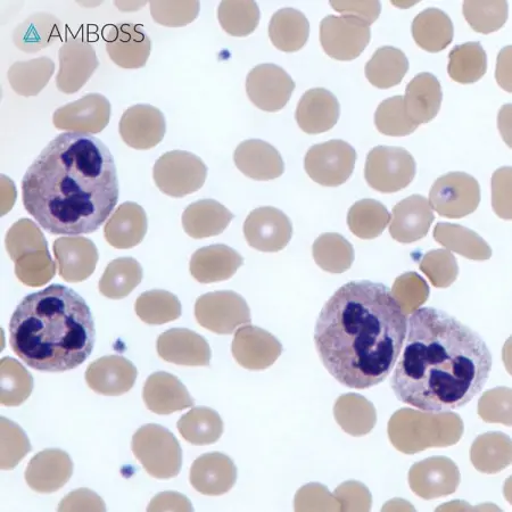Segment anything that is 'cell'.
Segmentation results:
<instances>
[{"label":"cell","instance_id":"cell-39","mask_svg":"<svg viewBox=\"0 0 512 512\" xmlns=\"http://www.w3.org/2000/svg\"><path fill=\"white\" fill-rule=\"evenodd\" d=\"M434 238L437 243L468 259L487 260L492 255L489 244L480 235L460 225L439 224L434 229Z\"/></svg>","mask_w":512,"mask_h":512},{"label":"cell","instance_id":"cell-16","mask_svg":"<svg viewBox=\"0 0 512 512\" xmlns=\"http://www.w3.org/2000/svg\"><path fill=\"white\" fill-rule=\"evenodd\" d=\"M104 40L107 54L119 68H144L150 59L152 41L139 24H113L105 29Z\"/></svg>","mask_w":512,"mask_h":512},{"label":"cell","instance_id":"cell-21","mask_svg":"<svg viewBox=\"0 0 512 512\" xmlns=\"http://www.w3.org/2000/svg\"><path fill=\"white\" fill-rule=\"evenodd\" d=\"M158 353L164 361L187 367H208L212 357L208 341L183 328L163 333L158 340Z\"/></svg>","mask_w":512,"mask_h":512},{"label":"cell","instance_id":"cell-48","mask_svg":"<svg viewBox=\"0 0 512 512\" xmlns=\"http://www.w3.org/2000/svg\"><path fill=\"white\" fill-rule=\"evenodd\" d=\"M14 263L16 277L29 287L43 286L56 274V264L48 250L23 254Z\"/></svg>","mask_w":512,"mask_h":512},{"label":"cell","instance_id":"cell-40","mask_svg":"<svg viewBox=\"0 0 512 512\" xmlns=\"http://www.w3.org/2000/svg\"><path fill=\"white\" fill-rule=\"evenodd\" d=\"M449 59V76L458 84H475L487 71V56L480 43H466L454 47Z\"/></svg>","mask_w":512,"mask_h":512},{"label":"cell","instance_id":"cell-1","mask_svg":"<svg viewBox=\"0 0 512 512\" xmlns=\"http://www.w3.org/2000/svg\"><path fill=\"white\" fill-rule=\"evenodd\" d=\"M401 352L392 391L399 401L432 415L467 406L483 391L493 367L483 338L435 308L412 313Z\"/></svg>","mask_w":512,"mask_h":512},{"label":"cell","instance_id":"cell-32","mask_svg":"<svg viewBox=\"0 0 512 512\" xmlns=\"http://www.w3.org/2000/svg\"><path fill=\"white\" fill-rule=\"evenodd\" d=\"M62 21L57 16L39 12L29 16L13 32V41L20 51L35 54L53 45L61 37Z\"/></svg>","mask_w":512,"mask_h":512},{"label":"cell","instance_id":"cell-5","mask_svg":"<svg viewBox=\"0 0 512 512\" xmlns=\"http://www.w3.org/2000/svg\"><path fill=\"white\" fill-rule=\"evenodd\" d=\"M131 449L148 474L159 480L179 475L183 466V451L169 429L148 424L132 437Z\"/></svg>","mask_w":512,"mask_h":512},{"label":"cell","instance_id":"cell-57","mask_svg":"<svg viewBox=\"0 0 512 512\" xmlns=\"http://www.w3.org/2000/svg\"><path fill=\"white\" fill-rule=\"evenodd\" d=\"M497 80L499 85L511 93V47L508 46L500 52L497 66Z\"/></svg>","mask_w":512,"mask_h":512},{"label":"cell","instance_id":"cell-54","mask_svg":"<svg viewBox=\"0 0 512 512\" xmlns=\"http://www.w3.org/2000/svg\"><path fill=\"white\" fill-rule=\"evenodd\" d=\"M59 511H106L104 500L89 489H79L65 497Z\"/></svg>","mask_w":512,"mask_h":512},{"label":"cell","instance_id":"cell-18","mask_svg":"<svg viewBox=\"0 0 512 512\" xmlns=\"http://www.w3.org/2000/svg\"><path fill=\"white\" fill-rule=\"evenodd\" d=\"M231 352L239 366L250 370L266 369L282 354L275 336L251 325L236 330Z\"/></svg>","mask_w":512,"mask_h":512},{"label":"cell","instance_id":"cell-41","mask_svg":"<svg viewBox=\"0 0 512 512\" xmlns=\"http://www.w3.org/2000/svg\"><path fill=\"white\" fill-rule=\"evenodd\" d=\"M313 258L325 271L342 274L352 266L354 249L348 239L340 234H322L313 244Z\"/></svg>","mask_w":512,"mask_h":512},{"label":"cell","instance_id":"cell-20","mask_svg":"<svg viewBox=\"0 0 512 512\" xmlns=\"http://www.w3.org/2000/svg\"><path fill=\"white\" fill-rule=\"evenodd\" d=\"M59 274L65 282L81 283L94 274L98 262L96 245L85 237H61L54 242Z\"/></svg>","mask_w":512,"mask_h":512},{"label":"cell","instance_id":"cell-22","mask_svg":"<svg viewBox=\"0 0 512 512\" xmlns=\"http://www.w3.org/2000/svg\"><path fill=\"white\" fill-rule=\"evenodd\" d=\"M137 376L134 363L120 355H107L89 365L86 382L98 394L119 396L134 387Z\"/></svg>","mask_w":512,"mask_h":512},{"label":"cell","instance_id":"cell-44","mask_svg":"<svg viewBox=\"0 0 512 512\" xmlns=\"http://www.w3.org/2000/svg\"><path fill=\"white\" fill-rule=\"evenodd\" d=\"M218 19L228 35L247 37L259 26V5L255 2H222L218 8Z\"/></svg>","mask_w":512,"mask_h":512},{"label":"cell","instance_id":"cell-25","mask_svg":"<svg viewBox=\"0 0 512 512\" xmlns=\"http://www.w3.org/2000/svg\"><path fill=\"white\" fill-rule=\"evenodd\" d=\"M189 480L197 492L217 497L233 489L237 468L224 453H206L194 461Z\"/></svg>","mask_w":512,"mask_h":512},{"label":"cell","instance_id":"cell-10","mask_svg":"<svg viewBox=\"0 0 512 512\" xmlns=\"http://www.w3.org/2000/svg\"><path fill=\"white\" fill-rule=\"evenodd\" d=\"M195 317L202 327L219 335H230L249 325L251 312L241 295L231 291L213 292L198 297Z\"/></svg>","mask_w":512,"mask_h":512},{"label":"cell","instance_id":"cell-47","mask_svg":"<svg viewBox=\"0 0 512 512\" xmlns=\"http://www.w3.org/2000/svg\"><path fill=\"white\" fill-rule=\"evenodd\" d=\"M464 16L476 32L489 33L500 30L508 20L509 6L505 0L497 2H465Z\"/></svg>","mask_w":512,"mask_h":512},{"label":"cell","instance_id":"cell-34","mask_svg":"<svg viewBox=\"0 0 512 512\" xmlns=\"http://www.w3.org/2000/svg\"><path fill=\"white\" fill-rule=\"evenodd\" d=\"M416 44L429 53L444 51L453 40L454 29L450 16L439 8H427L412 22Z\"/></svg>","mask_w":512,"mask_h":512},{"label":"cell","instance_id":"cell-27","mask_svg":"<svg viewBox=\"0 0 512 512\" xmlns=\"http://www.w3.org/2000/svg\"><path fill=\"white\" fill-rule=\"evenodd\" d=\"M241 254L227 245H211L197 250L191 260V274L201 284L224 282L243 266Z\"/></svg>","mask_w":512,"mask_h":512},{"label":"cell","instance_id":"cell-11","mask_svg":"<svg viewBox=\"0 0 512 512\" xmlns=\"http://www.w3.org/2000/svg\"><path fill=\"white\" fill-rule=\"evenodd\" d=\"M370 27L354 16L328 15L320 23V43L325 53L337 61H352L365 51Z\"/></svg>","mask_w":512,"mask_h":512},{"label":"cell","instance_id":"cell-19","mask_svg":"<svg viewBox=\"0 0 512 512\" xmlns=\"http://www.w3.org/2000/svg\"><path fill=\"white\" fill-rule=\"evenodd\" d=\"M434 220V210L427 198L412 195L394 206L390 234L396 242L415 243L427 236Z\"/></svg>","mask_w":512,"mask_h":512},{"label":"cell","instance_id":"cell-6","mask_svg":"<svg viewBox=\"0 0 512 512\" xmlns=\"http://www.w3.org/2000/svg\"><path fill=\"white\" fill-rule=\"evenodd\" d=\"M416 171L414 156L404 148L377 146L367 156L365 178L375 191L393 194L407 188Z\"/></svg>","mask_w":512,"mask_h":512},{"label":"cell","instance_id":"cell-3","mask_svg":"<svg viewBox=\"0 0 512 512\" xmlns=\"http://www.w3.org/2000/svg\"><path fill=\"white\" fill-rule=\"evenodd\" d=\"M408 319L391 288L361 280L345 284L320 311L315 345L338 383L367 390L391 375L406 341Z\"/></svg>","mask_w":512,"mask_h":512},{"label":"cell","instance_id":"cell-4","mask_svg":"<svg viewBox=\"0 0 512 512\" xmlns=\"http://www.w3.org/2000/svg\"><path fill=\"white\" fill-rule=\"evenodd\" d=\"M95 321L88 304L72 288L52 285L24 297L10 322L11 348L33 369L64 373L92 354Z\"/></svg>","mask_w":512,"mask_h":512},{"label":"cell","instance_id":"cell-31","mask_svg":"<svg viewBox=\"0 0 512 512\" xmlns=\"http://www.w3.org/2000/svg\"><path fill=\"white\" fill-rule=\"evenodd\" d=\"M234 214L214 200L197 201L183 214V227L188 236L204 239L218 236L227 229Z\"/></svg>","mask_w":512,"mask_h":512},{"label":"cell","instance_id":"cell-53","mask_svg":"<svg viewBox=\"0 0 512 512\" xmlns=\"http://www.w3.org/2000/svg\"><path fill=\"white\" fill-rule=\"evenodd\" d=\"M492 205L500 218L511 219V168L509 167L501 168L493 175Z\"/></svg>","mask_w":512,"mask_h":512},{"label":"cell","instance_id":"cell-30","mask_svg":"<svg viewBox=\"0 0 512 512\" xmlns=\"http://www.w3.org/2000/svg\"><path fill=\"white\" fill-rule=\"evenodd\" d=\"M403 98L409 118L416 125L431 122L441 110L443 93L440 81L432 73H419L409 82Z\"/></svg>","mask_w":512,"mask_h":512},{"label":"cell","instance_id":"cell-58","mask_svg":"<svg viewBox=\"0 0 512 512\" xmlns=\"http://www.w3.org/2000/svg\"><path fill=\"white\" fill-rule=\"evenodd\" d=\"M2 184V214L4 216V214H6L8 211L12 209L16 194L12 193L15 191V189H13V191L10 192V189L14 186L13 181L3 176Z\"/></svg>","mask_w":512,"mask_h":512},{"label":"cell","instance_id":"cell-29","mask_svg":"<svg viewBox=\"0 0 512 512\" xmlns=\"http://www.w3.org/2000/svg\"><path fill=\"white\" fill-rule=\"evenodd\" d=\"M147 229V214L142 206L127 202L121 204L107 220L104 236L114 249L128 250L143 242Z\"/></svg>","mask_w":512,"mask_h":512},{"label":"cell","instance_id":"cell-9","mask_svg":"<svg viewBox=\"0 0 512 512\" xmlns=\"http://www.w3.org/2000/svg\"><path fill=\"white\" fill-rule=\"evenodd\" d=\"M355 162L354 148L344 140L334 139L312 146L305 155L304 169L315 183L338 187L350 179Z\"/></svg>","mask_w":512,"mask_h":512},{"label":"cell","instance_id":"cell-51","mask_svg":"<svg viewBox=\"0 0 512 512\" xmlns=\"http://www.w3.org/2000/svg\"><path fill=\"white\" fill-rule=\"evenodd\" d=\"M2 469L12 470L31 451V443L23 429L14 421L2 417Z\"/></svg>","mask_w":512,"mask_h":512},{"label":"cell","instance_id":"cell-49","mask_svg":"<svg viewBox=\"0 0 512 512\" xmlns=\"http://www.w3.org/2000/svg\"><path fill=\"white\" fill-rule=\"evenodd\" d=\"M7 253L13 262L23 254L48 250V243L36 222L29 219H21L7 231L5 238Z\"/></svg>","mask_w":512,"mask_h":512},{"label":"cell","instance_id":"cell-14","mask_svg":"<svg viewBox=\"0 0 512 512\" xmlns=\"http://www.w3.org/2000/svg\"><path fill=\"white\" fill-rule=\"evenodd\" d=\"M112 106L101 94H88L57 109L53 115L56 129L74 134L96 135L109 125Z\"/></svg>","mask_w":512,"mask_h":512},{"label":"cell","instance_id":"cell-35","mask_svg":"<svg viewBox=\"0 0 512 512\" xmlns=\"http://www.w3.org/2000/svg\"><path fill=\"white\" fill-rule=\"evenodd\" d=\"M408 71V57L401 49L392 46L378 48L365 69L370 84L379 89L400 85Z\"/></svg>","mask_w":512,"mask_h":512},{"label":"cell","instance_id":"cell-56","mask_svg":"<svg viewBox=\"0 0 512 512\" xmlns=\"http://www.w3.org/2000/svg\"><path fill=\"white\" fill-rule=\"evenodd\" d=\"M191 501L177 492H164L156 495L147 511H193Z\"/></svg>","mask_w":512,"mask_h":512},{"label":"cell","instance_id":"cell-52","mask_svg":"<svg viewBox=\"0 0 512 512\" xmlns=\"http://www.w3.org/2000/svg\"><path fill=\"white\" fill-rule=\"evenodd\" d=\"M151 14L156 23L168 28L185 27L200 14V2H151Z\"/></svg>","mask_w":512,"mask_h":512},{"label":"cell","instance_id":"cell-28","mask_svg":"<svg viewBox=\"0 0 512 512\" xmlns=\"http://www.w3.org/2000/svg\"><path fill=\"white\" fill-rule=\"evenodd\" d=\"M143 399L154 414L171 415L173 412L194 407V400L179 378L164 371L148 377Z\"/></svg>","mask_w":512,"mask_h":512},{"label":"cell","instance_id":"cell-23","mask_svg":"<svg viewBox=\"0 0 512 512\" xmlns=\"http://www.w3.org/2000/svg\"><path fill=\"white\" fill-rule=\"evenodd\" d=\"M72 475L73 462L69 454L60 449H48L31 459L26 481L33 491L54 493L62 489Z\"/></svg>","mask_w":512,"mask_h":512},{"label":"cell","instance_id":"cell-7","mask_svg":"<svg viewBox=\"0 0 512 512\" xmlns=\"http://www.w3.org/2000/svg\"><path fill=\"white\" fill-rule=\"evenodd\" d=\"M153 177L163 194L181 198L200 191L208 177V167L193 153L172 151L156 161Z\"/></svg>","mask_w":512,"mask_h":512},{"label":"cell","instance_id":"cell-12","mask_svg":"<svg viewBox=\"0 0 512 512\" xmlns=\"http://www.w3.org/2000/svg\"><path fill=\"white\" fill-rule=\"evenodd\" d=\"M60 71L56 77V87L61 93L73 95L93 77L99 62L95 48L78 32L64 41L60 48Z\"/></svg>","mask_w":512,"mask_h":512},{"label":"cell","instance_id":"cell-37","mask_svg":"<svg viewBox=\"0 0 512 512\" xmlns=\"http://www.w3.org/2000/svg\"><path fill=\"white\" fill-rule=\"evenodd\" d=\"M177 427L184 439L193 445H210L220 440L224 421L217 411L206 407L193 408L180 418Z\"/></svg>","mask_w":512,"mask_h":512},{"label":"cell","instance_id":"cell-26","mask_svg":"<svg viewBox=\"0 0 512 512\" xmlns=\"http://www.w3.org/2000/svg\"><path fill=\"white\" fill-rule=\"evenodd\" d=\"M234 161L238 170L253 180H274L285 172L282 155L274 146L260 139L245 140L239 144Z\"/></svg>","mask_w":512,"mask_h":512},{"label":"cell","instance_id":"cell-46","mask_svg":"<svg viewBox=\"0 0 512 512\" xmlns=\"http://www.w3.org/2000/svg\"><path fill=\"white\" fill-rule=\"evenodd\" d=\"M375 125L381 134L403 137L412 134L418 125L409 118L402 96L385 99L375 113Z\"/></svg>","mask_w":512,"mask_h":512},{"label":"cell","instance_id":"cell-38","mask_svg":"<svg viewBox=\"0 0 512 512\" xmlns=\"http://www.w3.org/2000/svg\"><path fill=\"white\" fill-rule=\"evenodd\" d=\"M143 268L132 258L113 260L99 280V292L111 300L125 299L142 283Z\"/></svg>","mask_w":512,"mask_h":512},{"label":"cell","instance_id":"cell-43","mask_svg":"<svg viewBox=\"0 0 512 512\" xmlns=\"http://www.w3.org/2000/svg\"><path fill=\"white\" fill-rule=\"evenodd\" d=\"M137 316L147 325H164L181 316V303L176 295L167 291L146 292L135 304Z\"/></svg>","mask_w":512,"mask_h":512},{"label":"cell","instance_id":"cell-24","mask_svg":"<svg viewBox=\"0 0 512 512\" xmlns=\"http://www.w3.org/2000/svg\"><path fill=\"white\" fill-rule=\"evenodd\" d=\"M341 105L325 88L308 90L297 105V125L307 134L318 135L333 129L340 119Z\"/></svg>","mask_w":512,"mask_h":512},{"label":"cell","instance_id":"cell-33","mask_svg":"<svg viewBox=\"0 0 512 512\" xmlns=\"http://www.w3.org/2000/svg\"><path fill=\"white\" fill-rule=\"evenodd\" d=\"M310 36V23L302 12L295 8H283L272 15L269 38L272 45L285 53L300 51Z\"/></svg>","mask_w":512,"mask_h":512},{"label":"cell","instance_id":"cell-45","mask_svg":"<svg viewBox=\"0 0 512 512\" xmlns=\"http://www.w3.org/2000/svg\"><path fill=\"white\" fill-rule=\"evenodd\" d=\"M2 393L0 399L5 407H19L26 402L33 390V378L18 360H2Z\"/></svg>","mask_w":512,"mask_h":512},{"label":"cell","instance_id":"cell-50","mask_svg":"<svg viewBox=\"0 0 512 512\" xmlns=\"http://www.w3.org/2000/svg\"><path fill=\"white\" fill-rule=\"evenodd\" d=\"M337 402V421H340L346 432L361 435L370 431L374 414L368 401L361 396L346 395Z\"/></svg>","mask_w":512,"mask_h":512},{"label":"cell","instance_id":"cell-15","mask_svg":"<svg viewBox=\"0 0 512 512\" xmlns=\"http://www.w3.org/2000/svg\"><path fill=\"white\" fill-rule=\"evenodd\" d=\"M244 235L253 249L274 253L284 250L291 242L293 226L283 211L263 206L252 211L246 218Z\"/></svg>","mask_w":512,"mask_h":512},{"label":"cell","instance_id":"cell-2","mask_svg":"<svg viewBox=\"0 0 512 512\" xmlns=\"http://www.w3.org/2000/svg\"><path fill=\"white\" fill-rule=\"evenodd\" d=\"M119 194L109 148L74 132L53 139L22 180L24 208L52 235L95 233L109 220Z\"/></svg>","mask_w":512,"mask_h":512},{"label":"cell","instance_id":"cell-8","mask_svg":"<svg viewBox=\"0 0 512 512\" xmlns=\"http://www.w3.org/2000/svg\"><path fill=\"white\" fill-rule=\"evenodd\" d=\"M428 202L441 217L465 218L480 205L481 187L468 173L450 172L435 181Z\"/></svg>","mask_w":512,"mask_h":512},{"label":"cell","instance_id":"cell-42","mask_svg":"<svg viewBox=\"0 0 512 512\" xmlns=\"http://www.w3.org/2000/svg\"><path fill=\"white\" fill-rule=\"evenodd\" d=\"M391 220L386 206L375 200H362L354 205L348 214V225L352 234L361 239H375Z\"/></svg>","mask_w":512,"mask_h":512},{"label":"cell","instance_id":"cell-36","mask_svg":"<svg viewBox=\"0 0 512 512\" xmlns=\"http://www.w3.org/2000/svg\"><path fill=\"white\" fill-rule=\"evenodd\" d=\"M55 73V63L49 57L14 63L7 78L14 92L23 97L37 96Z\"/></svg>","mask_w":512,"mask_h":512},{"label":"cell","instance_id":"cell-13","mask_svg":"<svg viewBox=\"0 0 512 512\" xmlns=\"http://www.w3.org/2000/svg\"><path fill=\"white\" fill-rule=\"evenodd\" d=\"M295 90L289 74L275 64H260L246 79V92L258 109L266 112L283 110Z\"/></svg>","mask_w":512,"mask_h":512},{"label":"cell","instance_id":"cell-55","mask_svg":"<svg viewBox=\"0 0 512 512\" xmlns=\"http://www.w3.org/2000/svg\"><path fill=\"white\" fill-rule=\"evenodd\" d=\"M330 6L342 15L354 16L370 27L381 15L382 5L379 2H330Z\"/></svg>","mask_w":512,"mask_h":512},{"label":"cell","instance_id":"cell-17","mask_svg":"<svg viewBox=\"0 0 512 512\" xmlns=\"http://www.w3.org/2000/svg\"><path fill=\"white\" fill-rule=\"evenodd\" d=\"M120 135L129 147L146 151L159 145L167 132L163 113L152 105L129 107L120 120Z\"/></svg>","mask_w":512,"mask_h":512}]
</instances>
